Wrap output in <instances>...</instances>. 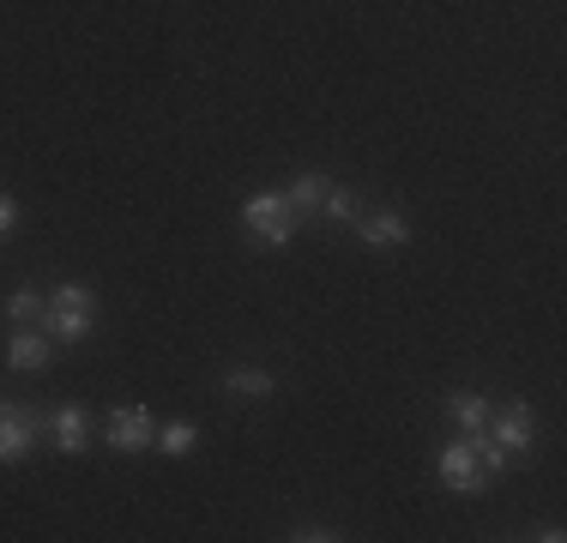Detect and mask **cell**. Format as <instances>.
<instances>
[{"label": "cell", "mask_w": 567, "mask_h": 543, "mask_svg": "<svg viewBox=\"0 0 567 543\" xmlns=\"http://www.w3.org/2000/svg\"><path fill=\"white\" fill-rule=\"evenodd\" d=\"M49 429H55V447H61V453H79V447H85V434H91L85 404H61V411L49 417Z\"/></svg>", "instance_id": "10"}, {"label": "cell", "mask_w": 567, "mask_h": 543, "mask_svg": "<svg viewBox=\"0 0 567 543\" xmlns=\"http://www.w3.org/2000/svg\"><path fill=\"white\" fill-rule=\"evenodd\" d=\"M12 217H19V212H12V199L0 194V229H12Z\"/></svg>", "instance_id": "15"}, {"label": "cell", "mask_w": 567, "mask_h": 543, "mask_svg": "<svg viewBox=\"0 0 567 543\" xmlns=\"http://www.w3.org/2000/svg\"><path fill=\"white\" fill-rule=\"evenodd\" d=\"M284 199H290L296 212H315V217H357V212H362L357 199H350L344 187L332 182V175H296Z\"/></svg>", "instance_id": "4"}, {"label": "cell", "mask_w": 567, "mask_h": 543, "mask_svg": "<svg viewBox=\"0 0 567 543\" xmlns=\"http://www.w3.org/2000/svg\"><path fill=\"white\" fill-rule=\"evenodd\" d=\"M296 217L302 212H296L284 194H254L248 206H241V224H248V236L260 242V248H284V242L296 236Z\"/></svg>", "instance_id": "2"}, {"label": "cell", "mask_w": 567, "mask_h": 543, "mask_svg": "<svg viewBox=\"0 0 567 543\" xmlns=\"http://www.w3.org/2000/svg\"><path fill=\"white\" fill-rule=\"evenodd\" d=\"M194 441H199L194 423H164L157 429V447H164V453H194Z\"/></svg>", "instance_id": "14"}, {"label": "cell", "mask_w": 567, "mask_h": 543, "mask_svg": "<svg viewBox=\"0 0 567 543\" xmlns=\"http://www.w3.org/2000/svg\"><path fill=\"white\" fill-rule=\"evenodd\" d=\"M157 441V423L152 411H140V404H121V411H110V447L115 453H140V447Z\"/></svg>", "instance_id": "6"}, {"label": "cell", "mask_w": 567, "mask_h": 543, "mask_svg": "<svg viewBox=\"0 0 567 543\" xmlns=\"http://www.w3.org/2000/svg\"><path fill=\"white\" fill-rule=\"evenodd\" d=\"M37 423H43L37 411H19V404L0 399V459H24V453H31Z\"/></svg>", "instance_id": "7"}, {"label": "cell", "mask_w": 567, "mask_h": 543, "mask_svg": "<svg viewBox=\"0 0 567 543\" xmlns=\"http://www.w3.org/2000/svg\"><path fill=\"white\" fill-rule=\"evenodd\" d=\"M224 387L236 392V399H266V392H272V375L266 369H229Z\"/></svg>", "instance_id": "13"}, {"label": "cell", "mask_w": 567, "mask_h": 543, "mask_svg": "<svg viewBox=\"0 0 567 543\" xmlns=\"http://www.w3.org/2000/svg\"><path fill=\"white\" fill-rule=\"evenodd\" d=\"M7 320L49 332V296H43V290H12V296H7Z\"/></svg>", "instance_id": "12"}, {"label": "cell", "mask_w": 567, "mask_h": 543, "mask_svg": "<svg viewBox=\"0 0 567 543\" xmlns=\"http://www.w3.org/2000/svg\"><path fill=\"white\" fill-rule=\"evenodd\" d=\"M91 320H97V303H91L85 284H55L49 290V338L73 345V338L91 332Z\"/></svg>", "instance_id": "3"}, {"label": "cell", "mask_w": 567, "mask_h": 543, "mask_svg": "<svg viewBox=\"0 0 567 543\" xmlns=\"http://www.w3.org/2000/svg\"><path fill=\"white\" fill-rule=\"evenodd\" d=\"M489 434L502 453H525L532 447V434H537V423H532V404H502V411H489Z\"/></svg>", "instance_id": "5"}, {"label": "cell", "mask_w": 567, "mask_h": 543, "mask_svg": "<svg viewBox=\"0 0 567 543\" xmlns=\"http://www.w3.org/2000/svg\"><path fill=\"white\" fill-rule=\"evenodd\" d=\"M350 224H357V236L369 242V248H404V236H411V229H404V217L399 212H357L350 217Z\"/></svg>", "instance_id": "8"}, {"label": "cell", "mask_w": 567, "mask_h": 543, "mask_svg": "<svg viewBox=\"0 0 567 543\" xmlns=\"http://www.w3.org/2000/svg\"><path fill=\"white\" fill-rule=\"evenodd\" d=\"M7 362H12L19 375L43 369V362H49V332H37V326H12V338H7Z\"/></svg>", "instance_id": "9"}, {"label": "cell", "mask_w": 567, "mask_h": 543, "mask_svg": "<svg viewBox=\"0 0 567 543\" xmlns=\"http://www.w3.org/2000/svg\"><path fill=\"white\" fill-rule=\"evenodd\" d=\"M447 423L458 434H483V429H489V404H483L477 392H453V399H447Z\"/></svg>", "instance_id": "11"}, {"label": "cell", "mask_w": 567, "mask_h": 543, "mask_svg": "<svg viewBox=\"0 0 567 543\" xmlns=\"http://www.w3.org/2000/svg\"><path fill=\"white\" fill-rule=\"evenodd\" d=\"M502 465H507V453L489 441V434H458L447 453H441V483L458 489V495H471V489H483Z\"/></svg>", "instance_id": "1"}]
</instances>
